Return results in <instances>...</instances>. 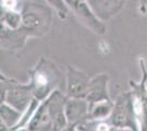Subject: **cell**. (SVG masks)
Returning <instances> with one entry per match:
<instances>
[{
	"label": "cell",
	"mask_w": 147,
	"mask_h": 131,
	"mask_svg": "<svg viewBox=\"0 0 147 131\" xmlns=\"http://www.w3.org/2000/svg\"><path fill=\"white\" fill-rule=\"evenodd\" d=\"M30 84L34 98L40 102L46 100L63 82V74L55 63L46 58H40L35 67L30 71Z\"/></svg>",
	"instance_id": "6da1fadb"
},
{
	"label": "cell",
	"mask_w": 147,
	"mask_h": 131,
	"mask_svg": "<svg viewBox=\"0 0 147 131\" xmlns=\"http://www.w3.org/2000/svg\"><path fill=\"white\" fill-rule=\"evenodd\" d=\"M22 15L21 29L29 37H42L47 34L52 24V12L47 7L25 2L20 8Z\"/></svg>",
	"instance_id": "7a4b0ae2"
},
{
	"label": "cell",
	"mask_w": 147,
	"mask_h": 131,
	"mask_svg": "<svg viewBox=\"0 0 147 131\" xmlns=\"http://www.w3.org/2000/svg\"><path fill=\"white\" fill-rule=\"evenodd\" d=\"M1 82V103L24 112L34 100L32 85L29 83H20L14 79L8 78L5 74L0 75Z\"/></svg>",
	"instance_id": "3957f363"
},
{
	"label": "cell",
	"mask_w": 147,
	"mask_h": 131,
	"mask_svg": "<svg viewBox=\"0 0 147 131\" xmlns=\"http://www.w3.org/2000/svg\"><path fill=\"white\" fill-rule=\"evenodd\" d=\"M108 120L113 127L117 128H125L132 131H141L140 122L135 112L132 91L123 92L117 96L114 102L113 110Z\"/></svg>",
	"instance_id": "277c9868"
},
{
	"label": "cell",
	"mask_w": 147,
	"mask_h": 131,
	"mask_svg": "<svg viewBox=\"0 0 147 131\" xmlns=\"http://www.w3.org/2000/svg\"><path fill=\"white\" fill-rule=\"evenodd\" d=\"M140 67L142 71L141 81L129 80V86L141 131H147V67L143 58H140Z\"/></svg>",
	"instance_id": "5b68a950"
},
{
	"label": "cell",
	"mask_w": 147,
	"mask_h": 131,
	"mask_svg": "<svg viewBox=\"0 0 147 131\" xmlns=\"http://www.w3.org/2000/svg\"><path fill=\"white\" fill-rule=\"evenodd\" d=\"M65 2L81 24L98 35L105 34L107 26L93 12L87 0H65Z\"/></svg>",
	"instance_id": "8992f818"
},
{
	"label": "cell",
	"mask_w": 147,
	"mask_h": 131,
	"mask_svg": "<svg viewBox=\"0 0 147 131\" xmlns=\"http://www.w3.org/2000/svg\"><path fill=\"white\" fill-rule=\"evenodd\" d=\"M90 78L79 69L68 66L66 71V96L73 98H86Z\"/></svg>",
	"instance_id": "52a82bcc"
},
{
	"label": "cell",
	"mask_w": 147,
	"mask_h": 131,
	"mask_svg": "<svg viewBox=\"0 0 147 131\" xmlns=\"http://www.w3.org/2000/svg\"><path fill=\"white\" fill-rule=\"evenodd\" d=\"M67 96L64 95L59 90H56L46 98L47 110L53 121L54 131H61L68 126L65 112V104Z\"/></svg>",
	"instance_id": "ba28073f"
},
{
	"label": "cell",
	"mask_w": 147,
	"mask_h": 131,
	"mask_svg": "<svg viewBox=\"0 0 147 131\" xmlns=\"http://www.w3.org/2000/svg\"><path fill=\"white\" fill-rule=\"evenodd\" d=\"M65 112L68 125L78 126L89 119V103L86 98L67 97L65 104Z\"/></svg>",
	"instance_id": "9c48e42d"
},
{
	"label": "cell",
	"mask_w": 147,
	"mask_h": 131,
	"mask_svg": "<svg viewBox=\"0 0 147 131\" xmlns=\"http://www.w3.org/2000/svg\"><path fill=\"white\" fill-rule=\"evenodd\" d=\"M109 76L105 73H99L90 79L86 100L89 104L98 103L102 100H111L108 91Z\"/></svg>",
	"instance_id": "30bf717a"
},
{
	"label": "cell",
	"mask_w": 147,
	"mask_h": 131,
	"mask_svg": "<svg viewBox=\"0 0 147 131\" xmlns=\"http://www.w3.org/2000/svg\"><path fill=\"white\" fill-rule=\"evenodd\" d=\"M99 19L107 22L122 10L126 0H87Z\"/></svg>",
	"instance_id": "8fae6325"
},
{
	"label": "cell",
	"mask_w": 147,
	"mask_h": 131,
	"mask_svg": "<svg viewBox=\"0 0 147 131\" xmlns=\"http://www.w3.org/2000/svg\"><path fill=\"white\" fill-rule=\"evenodd\" d=\"M24 129L26 131H54L53 121L47 110L45 100L41 102Z\"/></svg>",
	"instance_id": "7c38bea8"
},
{
	"label": "cell",
	"mask_w": 147,
	"mask_h": 131,
	"mask_svg": "<svg viewBox=\"0 0 147 131\" xmlns=\"http://www.w3.org/2000/svg\"><path fill=\"white\" fill-rule=\"evenodd\" d=\"M28 37V34L21 27L13 30L1 25V47L3 49H21L24 47Z\"/></svg>",
	"instance_id": "4fadbf2b"
},
{
	"label": "cell",
	"mask_w": 147,
	"mask_h": 131,
	"mask_svg": "<svg viewBox=\"0 0 147 131\" xmlns=\"http://www.w3.org/2000/svg\"><path fill=\"white\" fill-rule=\"evenodd\" d=\"M23 116V112H21L20 110L13 108L12 106L8 105L7 103H1L0 106V124L7 127L8 129L12 130L14 129L18 124L20 122V120Z\"/></svg>",
	"instance_id": "5bb4252c"
},
{
	"label": "cell",
	"mask_w": 147,
	"mask_h": 131,
	"mask_svg": "<svg viewBox=\"0 0 147 131\" xmlns=\"http://www.w3.org/2000/svg\"><path fill=\"white\" fill-rule=\"evenodd\" d=\"M114 102L102 100L89 104V119H108L113 110Z\"/></svg>",
	"instance_id": "9a60e30c"
},
{
	"label": "cell",
	"mask_w": 147,
	"mask_h": 131,
	"mask_svg": "<svg viewBox=\"0 0 147 131\" xmlns=\"http://www.w3.org/2000/svg\"><path fill=\"white\" fill-rule=\"evenodd\" d=\"M113 126L108 119H87L77 126L78 131H110Z\"/></svg>",
	"instance_id": "2e32d148"
},
{
	"label": "cell",
	"mask_w": 147,
	"mask_h": 131,
	"mask_svg": "<svg viewBox=\"0 0 147 131\" xmlns=\"http://www.w3.org/2000/svg\"><path fill=\"white\" fill-rule=\"evenodd\" d=\"M22 23V15L18 10H7L1 8V25L9 29H20Z\"/></svg>",
	"instance_id": "e0dca14e"
},
{
	"label": "cell",
	"mask_w": 147,
	"mask_h": 131,
	"mask_svg": "<svg viewBox=\"0 0 147 131\" xmlns=\"http://www.w3.org/2000/svg\"><path fill=\"white\" fill-rule=\"evenodd\" d=\"M47 3L56 11L57 15L61 20H65L68 15V6L66 5L65 0H46Z\"/></svg>",
	"instance_id": "ac0fdd59"
},
{
	"label": "cell",
	"mask_w": 147,
	"mask_h": 131,
	"mask_svg": "<svg viewBox=\"0 0 147 131\" xmlns=\"http://www.w3.org/2000/svg\"><path fill=\"white\" fill-rule=\"evenodd\" d=\"M2 9L7 10H18V0H1Z\"/></svg>",
	"instance_id": "d6986e66"
},
{
	"label": "cell",
	"mask_w": 147,
	"mask_h": 131,
	"mask_svg": "<svg viewBox=\"0 0 147 131\" xmlns=\"http://www.w3.org/2000/svg\"><path fill=\"white\" fill-rule=\"evenodd\" d=\"M138 2H140V7L142 9V13H145L147 8V0H138Z\"/></svg>",
	"instance_id": "ffe728a7"
},
{
	"label": "cell",
	"mask_w": 147,
	"mask_h": 131,
	"mask_svg": "<svg viewBox=\"0 0 147 131\" xmlns=\"http://www.w3.org/2000/svg\"><path fill=\"white\" fill-rule=\"evenodd\" d=\"M61 131H78L77 130V126L75 125H68L66 128H64L63 130Z\"/></svg>",
	"instance_id": "44dd1931"
},
{
	"label": "cell",
	"mask_w": 147,
	"mask_h": 131,
	"mask_svg": "<svg viewBox=\"0 0 147 131\" xmlns=\"http://www.w3.org/2000/svg\"><path fill=\"white\" fill-rule=\"evenodd\" d=\"M110 131H132L129 129H125V128H117V127H112Z\"/></svg>",
	"instance_id": "7402d4cb"
},
{
	"label": "cell",
	"mask_w": 147,
	"mask_h": 131,
	"mask_svg": "<svg viewBox=\"0 0 147 131\" xmlns=\"http://www.w3.org/2000/svg\"><path fill=\"white\" fill-rule=\"evenodd\" d=\"M6 131H26V130L23 128V129H18V130H6Z\"/></svg>",
	"instance_id": "603a6c76"
}]
</instances>
